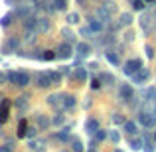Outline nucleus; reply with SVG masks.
Wrapping results in <instances>:
<instances>
[{"label":"nucleus","instance_id":"1","mask_svg":"<svg viewBox=\"0 0 156 152\" xmlns=\"http://www.w3.org/2000/svg\"><path fill=\"white\" fill-rule=\"evenodd\" d=\"M8 81L14 85H18V87H26L28 83H30V75L24 71H8Z\"/></svg>","mask_w":156,"mask_h":152},{"label":"nucleus","instance_id":"2","mask_svg":"<svg viewBox=\"0 0 156 152\" xmlns=\"http://www.w3.org/2000/svg\"><path fill=\"white\" fill-rule=\"evenodd\" d=\"M142 69V59H130V61H126L125 63V67H122V71L126 73V75H130L133 77L136 71H140Z\"/></svg>","mask_w":156,"mask_h":152},{"label":"nucleus","instance_id":"3","mask_svg":"<svg viewBox=\"0 0 156 152\" xmlns=\"http://www.w3.org/2000/svg\"><path fill=\"white\" fill-rule=\"evenodd\" d=\"M36 85H38V87H50V85H53L51 75L50 73H38V75H36Z\"/></svg>","mask_w":156,"mask_h":152},{"label":"nucleus","instance_id":"4","mask_svg":"<svg viewBox=\"0 0 156 152\" xmlns=\"http://www.w3.org/2000/svg\"><path fill=\"white\" fill-rule=\"evenodd\" d=\"M138 121H140V125H144L146 129H150V126H154L156 117H152V115H150V113H146V111H142V113L138 115Z\"/></svg>","mask_w":156,"mask_h":152},{"label":"nucleus","instance_id":"5","mask_svg":"<svg viewBox=\"0 0 156 152\" xmlns=\"http://www.w3.org/2000/svg\"><path fill=\"white\" fill-rule=\"evenodd\" d=\"M57 57H63V59H69V57L73 55V51H71V46L69 44H61L59 48H57Z\"/></svg>","mask_w":156,"mask_h":152},{"label":"nucleus","instance_id":"6","mask_svg":"<svg viewBox=\"0 0 156 152\" xmlns=\"http://www.w3.org/2000/svg\"><path fill=\"white\" fill-rule=\"evenodd\" d=\"M148 75H150V73H148V69H144V67H142L140 71H136V73L133 75V79H134V83L142 85V83H144L146 79H148Z\"/></svg>","mask_w":156,"mask_h":152},{"label":"nucleus","instance_id":"7","mask_svg":"<svg viewBox=\"0 0 156 152\" xmlns=\"http://www.w3.org/2000/svg\"><path fill=\"white\" fill-rule=\"evenodd\" d=\"M61 107H63V109H73V107H75V97L73 95H63L61 97Z\"/></svg>","mask_w":156,"mask_h":152},{"label":"nucleus","instance_id":"8","mask_svg":"<svg viewBox=\"0 0 156 152\" xmlns=\"http://www.w3.org/2000/svg\"><path fill=\"white\" fill-rule=\"evenodd\" d=\"M8 111H10V103L4 101L2 105H0V122H6V118H8Z\"/></svg>","mask_w":156,"mask_h":152},{"label":"nucleus","instance_id":"9","mask_svg":"<svg viewBox=\"0 0 156 152\" xmlns=\"http://www.w3.org/2000/svg\"><path fill=\"white\" fill-rule=\"evenodd\" d=\"M133 87H129V85H122L121 87V97H122V101H130L133 99Z\"/></svg>","mask_w":156,"mask_h":152},{"label":"nucleus","instance_id":"10","mask_svg":"<svg viewBox=\"0 0 156 152\" xmlns=\"http://www.w3.org/2000/svg\"><path fill=\"white\" fill-rule=\"evenodd\" d=\"M77 53H79L81 57H87L89 53H91V46H89V44H85V42H81L79 46H77Z\"/></svg>","mask_w":156,"mask_h":152},{"label":"nucleus","instance_id":"11","mask_svg":"<svg viewBox=\"0 0 156 152\" xmlns=\"http://www.w3.org/2000/svg\"><path fill=\"white\" fill-rule=\"evenodd\" d=\"M85 129H87V133H97V130H99V122L95 121V118H89L87 121V125H85Z\"/></svg>","mask_w":156,"mask_h":152},{"label":"nucleus","instance_id":"12","mask_svg":"<svg viewBox=\"0 0 156 152\" xmlns=\"http://www.w3.org/2000/svg\"><path fill=\"white\" fill-rule=\"evenodd\" d=\"M16 46H18V40L16 38H12V40H8V44H6V48H4V53H12L16 50Z\"/></svg>","mask_w":156,"mask_h":152},{"label":"nucleus","instance_id":"13","mask_svg":"<svg viewBox=\"0 0 156 152\" xmlns=\"http://www.w3.org/2000/svg\"><path fill=\"white\" fill-rule=\"evenodd\" d=\"M125 130H126V134H130V136H133V134L136 133V125H134L133 121H126L125 122Z\"/></svg>","mask_w":156,"mask_h":152},{"label":"nucleus","instance_id":"14","mask_svg":"<svg viewBox=\"0 0 156 152\" xmlns=\"http://www.w3.org/2000/svg\"><path fill=\"white\" fill-rule=\"evenodd\" d=\"M73 79H75V81H85V79H87V71L79 67V69L75 71V75H73Z\"/></svg>","mask_w":156,"mask_h":152},{"label":"nucleus","instance_id":"15","mask_svg":"<svg viewBox=\"0 0 156 152\" xmlns=\"http://www.w3.org/2000/svg\"><path fill=\"white\" fill-rule=\"evenodd\" d=\"M48 30H50V20L40 18V32H48Z\"/></svg>","mask_w":156,"mask_h":152},{"label":"nucleus","instance_id":"16","mask_svg":"<svg viewBox=\"0 0 156 152\" xmlns=\"http://www.w3.org/2000/svg\"><path fill=\"white\" fill-rule=\"evenodd\" d=\"M73 150H75V152H83V150H85L83 142H81L79 138H73Z\"/></svg>","mask_w":156,"mask_h":152},{"label":"nucleus","instance_id":"17","mask_svg":"<svg viewBox=\"0 0 156 152\" xmlns=\"http://www.w3.org/2000/svg\"><path fill=\"white\" fill-rule=\"evenodd\" d=\"M26 136V121H20V129H18V138H24Z\"/></svg>","mask_w":156,"mask_h":152},{"label":"nucleus","instance_id":"18","mask_svg":"<svg viewBox=\"0 0 156 152\" xmlns=\"http://www.w3.org/2000/svg\"><path fill=\"white\" fill-rule=\"evenodd\" d=\"M107 59H109L113 65H119V55H117V53H113V51H107Z\"/></svg>","mask_w":156,"mask_h":152},{"label":"nucleus","instance_id":"19","mask_svg":"<svg viewBox=\"0 0 156 152\" xmlns=\"http://www.w3.org/2000/svg\"><path fill=\"white\" fill-rule=\"evenodd\" d=\"M38 22H40V20H36V18H28V20H26V28H28V32H30L32 28L36 30V26H38Z\"/></svg>","mask_w":156,"mask_h":152},{"label":"nucleus","instance_id":"20","mask_svg":"<svg viewBox=\"0 0 156 152\" xmlns=\"http://www.w3.org/2000/svg\"><path fill=\"white\" fill-rule=\"evenodd\" d=\"M99 79H101V81H105V83H115V77L111 75V73H101Z\"/></svg>","mask_w":156,"mask_h":152},{"label":"nucleus","instance_id":"21","mask_svg":"<svg viewBox=\"0 0 156 152\" xmlns=\"http://www.w3.org/2000/svg\"><path fill=\"white\" fill-rule=\"evenodd\" d=\"M91 30L101 32V30H103V22H99V20H91Z\"/></svg>","mask_w":156,"mask_h":152},{"label":"nucleus","instance_id":"22","mask_svg":"<svg viewBox=\"0 0 156 152\" xmlns=\"http://www.w3.org/2000/svg\"><path fill=\"white\" fill-rule=\"evenodd\" d=\"M10 22H12V14H6L2 20H0V26H2V28H6V26H10Z\"/></svg>","mask_w":156,"mask_h":152},{"label":"nucleus","instance_id":"23","mask_svg":"<svg viewBox=\"0 0 156 152\" xmlns=\"http://www.w3.org/2000/svg\"><path fill=\"white\" fill-rule=\"evenodd\" d=\"M57 99H59L57 95H50V97H48V105H51V107H57V105H59V103H57Z\"/></svg>","mask_w":156,"mask_h":152},{"label":"nucleus","instance_id":"24","mask_svg":"<svg viewBox=\"0 0 156 152\" xmlns=\"http://www.w3.org/2000/svg\"><path fill=\"white\" fill-rule=\"evenodd\" d=\"M36 118H38V122H40V126H42V129H46V126L50 125V122H48V118H46V117H42V115H38Z\"/></svg>","mask_w":156,"mask_h":152},{"label":"nucleus","instance_id":"25","mask_svg":"<svg viewBox=\"0 0 156 152\" xmlns=\"http://www.w3.org/2000/svg\"><path fill=\"white\" fill-rule=\"evenodd\" d=\"M129 146H130V148H133V150H140V140H138V138H133Z\"/></svg>","mask_w":156,"mask_h":152},{"label":"nucleus","instance_id":"26","mask_svg":"<svg viewBox=\"0 0 156 152\" xmlns=\"http://www.w3.org/2000/svg\"><path fill=\"white\" fill-rule=\"evenodd\" d=\"M57 138H59V140H63V142H65V140H67V138H69V133H67V130L63 129V130H61L59 134H57Z\"/></svg>","mask_w":156,"mask_h":152},{"label":"nucleus","instance_id":"27","mask_svg":"<svg viewBox=\"0 0 156 152\" xmlns=\"http://www.w3.org/2000/svg\"><path fill=\"white\" fill-rule=\"evenodd\" d=\"M67 22L69 24H77V22H79V16H77V14H69L67 16Z\"/></svg>","mask_w":156,"mask_h":152},{"label":"nucleus","instance_id":"28","mask_svg":"<svg viewBox=\"0 0 156 152\" xmlns=\"http://www.w3.org/2000/svg\"><path fill=\"white\" fill-rule=\"evenodd\" d=\"M121 22L122 24H130V22H133V16H130V14H122L121 16Z\"/></svg>","mask_w":156,"mask_h":152},{"label":"nucleus","instance_id":"29","mask_svg":"<svg viewBox=\"0 0 156 152\" xmlns=\"http://www.w3.org/2000/svg\"><path fill=\"white\" fill-rule=\"evenodd\" d=\"M55 57H57V53H53V51H46V53L42 55V59H55Z\"/></svg>","mask_w":156,"mask_h":152},{"label":"nucleus","instance_id":"30","mask_svg":"<svg viewBox=\"0 0 156 152\" xmlns=\"http://www.w3.org/2000/svg\"><path fill=\"white\" fill-rule=\"evenodd\" d=\"M146 97H148L146 101H154V99H156V89H148V93H146Z\"/></svg>","mask_w":156,"mask_h":152},{"label":"nucleus","instance_id":"31","mask_svg":"<svg viewBox=\"0 0 156 152\" xmlns=\"http://www.w3.org/2000/svg\"><path fill=\"white\" fill-rule=\"evenodd\" d=\"M50 75H51V81H53V85H55V83H59V81H61V73H50Z\"/></svg>","mask_w":156,"mask_h":152},{"label":"nucleus","instance_id":"32","mask_svg":"<svg viewBox=\"0 0 156 152\" xmlns=\"http://www.w3.org/2000/svg\"><path fill=\"white\" fill-rule=\"evenodd\" d=\"M144 6L146 4L142 2V0H134V8H136V10H144Z\"/></svg>","mask_w":156,"mask_h":152},{"label":"nucleus","instance_id":"33","mask_svg":"<svg viewBox=\"0 0 156 152\" xmlns=\"http://www.w3.org/2000/svg\"><path fill=\"white\" fill-rule=\"evenodd\" d=\"M28 103H26V97H20V101H16V107H20V109H24Z\"/></svg>","mask_w":156,"mask_h":152},{"label":"nucleus","instance_id":"34","mask_svg":"<svg viewBox=\"0 0 156 152\" xmlns=\"http://www.w3.org/2000/svg\"><path fill=\"white\" fill-rule=\"evenodd\" d=\"M111 140H113V142H119V140H121V136H119L117 130H113V133H111Z\"/></svg>","mask_w":156,"mask_h":152},{"label":"nucleus","instance_id":"35","mask_svg":"<svg viewBox=\"0 0 156 152\" xmlns=\"http://www.w3.org/2000/svg\"><path fill=\"white\" fill-rule=\"evenodd\" d=\"M55 8L57 10H63L65 8V0H55Z\"/></svg>","mask_w":156,"mask_h":152},{"label":"nucleus","instance_id":"36","mask_svg":"<svg viewBox=\"0 0 156 152\" xmlns=\"http://www.w3.org/2000/svg\"><path fill=\"white\" fill-rule=\"evenodd\" d=\"M113 122H117V125H121V122H125V118H122L121 115H115V117H113Z\"/></svg>","mask_w":156,"mask_h":152},{"label":"nucleus","instance_id":"37","mask_svg":"<svg viewBox=\"0 0 156 152\" xmlns=\"http://www.w3.org/2000/svg\"><path fill=\"white\" fill-rule=\"evenodd\" d=\"M146 55H148V59H152V57H154V50L150 46H146Z\"/></svg>","mask_w":156,"mask_h":152},{"label":"nucleus","instance_id":"38","mask_svg":"<svg viewBox=\"0 0 156 152\" xmlns=\"http://www.w3.org/2000/svg\"><path fill=\"white\" fill-rule=\"evenodd\" d=\"M91 87H93V89H99V87H101V79H93V81H91Z\"/></svg>","mask_w":156,"mask_h":152},{"label":"nucleus","instance_id":"39","mask_svg":"<svg viewBox=\"0 0 156 152\" xmlns=\"http://www.w3.org/2000/svg\"><path fill=\"white\" fill-rule=\"evenodd\" d=\"M63 36H65V38L69 40V42H73V34H71L69 30H63Z\"/></svg>","mask_w":156,"mask_h":152},{"label":"nucleus","instance_id":"40","mask_svg":"<svg viewBox=\"0 0 156 152\" xmlns=\"http://www.w3.org/2000/svg\"><path fill=\"white\" fill-rule=\"evenodd\" d=\"M105 136H107V134H105V130H97V140H103Z\"/></svg>","mask_w":156,"mask_h":152},{"label":"nucleus","instance_id":"41","mask_svg":"<svg viewBox=\"0 0 156 152\" xmlns=\"http://www.w3.org/2000/svg\"><path fill=\"white\" fill-rule=\"evenodd\" d=\"M26 136H36V129H28L26 130Z\"/></svg>","mask_w":156,"mask_h":152},{"label":"nucleus","instance_id":"42","mask_svg":"<svg viewBox=\"0 0 156 152\" xmlns=\"http://www.w3.org/2000/svg\"><path fill=\"white\" fill-rule=\"evenodd\" d=\"M81 34H83V36H87V38H89V34H91V30H89V28H83V30H81Z\"/></svg>","mask_w":156,"mask_h":152},{"label":"nucleus","instance_id":"43","mask_svg":"<svg viewBox=\"0 0 156 152\" xmlns=\"http://www.w3.org/2000/svg\"><path fill=\"white\" fill-rule=\"evenodd\" d=\"M0 152H12V148L6 144V146H2V148H0Z\"/></svg>","mask_w":156,"mask_h":152},{"label":"nucleus","instance_id":"44","mask_svg":"<svg viewBox=\"0 0 156 152\" xmlns=\"http://www.w3.org/2000/svg\"><path fill=\"white\" fill-rule=\"evenodd\" d=\"M61 121H63V117H55V118H53V122H55V125H59Z\"/></svg>","mask_w":156,"mask_h":152},{"label":"nucleus","instance_id":"45","mask_svg":"<svg viewBox=\"0 0 156 152\" xmlns=\"http://www.w3.org/2000/svg\"><path fill=\"white\" fill-rule=\"evenodd\" d=\"M6 79H8V75H2V73H0V83H4Z\"/></svg>","mask_w":156,"mask_h":152},{"label":"nucleus","instance_id":"46","mask_svg":"<svg viewBox=\"0 0 156 152\" xmlns=\"http://www.w3.org/2000/svg\"><path fill=\"white\" fill-rule=\"evenodd\" d=\"M154 117H156V109H154Z\"/></svg>","mask_w":156,"mask_h":152},{"label":"nucleus","instance_id":"47","mask_svg":"<svg viewBox=\"0 0 156 152\" xmlns=\"http://www.w3.org/2000/svg\"><path fill=\"white\" fill-rule=\"evenodd\" d=\"M115 152H122V150H115Z\"/></svg>","mask_w":156,"mask_h":152},{"label":"nucleus","instance_id":"48","mask_svg":"<svg viewBox=\"0 0 156 152\" xmlns=\"http://www.w3.org/2000/svg\"><path fill=\"white\" fill-rule=\"evenodd\" d=\"M79 2H83V0H79Z\"/></svg>","mask_w":156,"mask_h":152},{"label":"nucleus","instance_id":"49","mask_svg":"<svg viewBox=\"0 0 156 152\" xmlns=\"http://www.w3.org/2000/svg\"><path fill=\"white\" fill-rule=\"evenodd\" d=\"M154 138H156V134H154Z\"/></svg>","mask_w":156,"mask_h":152}]
</instances>
